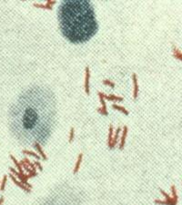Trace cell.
<instances>
[{"mask_svg": "<svg viewBox=\"0 0 182 205\" xmlns=\"http://www.w3.org/2000/svg\"><path fill=\"white\" fill-rule=\"evenodd\" d=\"M57 20L61 34L73 44L88 41L98 30L95 9L90 1H62L57 8Z\"/></svg>", "mask_w": 182, "mask_h": 205, "instance_id": "1", "label": "cell"}, {"mask_svg": "<svg viewBox=\"0 0 182 205\" xmlns=\"http://www.w3.org/2000/svg\"><path fill=\"white\" fill-rule=\"evenodd\" d=\"M89 79H90V70L88 67L85 68V91L88 95L89 94Z\"/></svg>", "mask_w": 182, "mask_h": 205, "instance_id": "2", "label": "cell"}, {"mask_svg": "<svg viewBox=\"0 0 182 205\" xmlns=\"http://www.w3.org/2000/svg\"><path fill=\"white\" fill-rule=\"evenodd\" d=\"M57 2L56 1H47L45 5L43 4H36V3H34V6H36V7H40V8H43V9H48V10H51L52 9V5H55Z\"/></svg>", "mask_w": 182, "mask_h": 205, "instance_id": "3", "label": "cell"}, {"mask_svg": "<svg viewBox=\"0 0 182 205\" xmlns=\"http://www.w3.org/2000/svg\"><path fill=\"white\" fill-rule=\"evenodd\" d=\"M132 79H133V85H134V92H133V97L134 99L138 98L139 95V84H138V78H137V75L134 73L132 75Z\"/></svg>", "mask_w": 182, "mask_h": 205, "instance_id": "4", "label": "cell"}, {"mask_svg": "<svg viewBox=\"0 0 182 205\" xmlns=\"http://www.w3.org/2000/svg\"><path fill=\"white\" fill-rule=\"evenodd\" d=\"M98 95L99 96L100 102H101V104H102V106H103V109H98V110H99L100 112H102L103 114H108V113H107V110H106V103H105V100H104V98H103V93L98 92Z\"/></svg>", "mask_w": 182, "mask_h": 205, "instance_id": "5", "label": "cell"}, {"mask_svg": "<svg viewBox=\"0 0 182 205\" xmlns=\"http://www.w3.org/2000/svg\"><path fill=\"white\" fill-rule=\"evenodd\" d=\"M103 98L104 99H107L108 100H113V101H122L123 100V98L121 97H118V96H115V95H105L103 93Z\"/></svg>", "mask_w": 182, "mask_h": 205, "instance_id": "6", "label": "cell"}, {"mask_svg": "<svg viewBox=\"0 0 182 205\" xmlns=\"http://www.w3.org/2000/svg\"><path fill=\"white\" fill-rule=\"evenodd\" d=\"M174 57H177L179 60H181V52L180 50H178L176 47L174 48Z\"/></svg>", "mask_w": 182, "mask_h": 205, "instance_id": "7", "label": "cell"}, {"mask_svg": "<svg viewBox=\"0 0 182 205\" xmlns=\"http://www.w3.org/2000/svg\"><path fill=\"white\" fill-rule=\"evenodd\" d=\"M113 108L114 109H118V110H120V111H122V112H124L125 114H128V111L123 108V107H120V106H118V105H113Z\"/></svg>", "mask_w": 182, "mask_h": 205, "instance_id": "8", "label": "cell"}, {"mask_svg": "<svg viewBox=\"0 0 182 205\" xmlns=\"http://www.w3.org/2000/svg\"><path fill=\"white\" fill-rule=\"evenodd\" d=\"M103 83L105 84V85H108V86H110L111 88H115V84L113 83V82H111L110 80H108V79H105V80H103Z\"/></svg>", "mask_w": 182, "mask_h": 205, "instance_id": "9", "label": "cell"}, {"mask_svg": "<svg viewBox=\"0 0 182 205\" xmlns=\"http://www.w3.org/2000/svg\"><path fill=\"white\" fill-rule=\"evenodd\" d=\"M126 135H127V128H125V131L123 132V137H122V141H121V149L123 148V145H124V142H125V138H126Z\"/></svg>", "mask_w": 182, "mask_h": 205, "instance_id": "10", "label": "cell"}, {"mask_svg": "<svg viewBox=\"0 0 182 205\" xmlns=\"http://www.w3.org/2000/svg\"><path fill=\"white\" fill-rule=\"evenodd\" d=\"M81 158H82V155H80L79 158H78V161L77 162V166H76V169H75V172H77V170H78V167H79V164H80V162H81Z\"/></svg>", "mask_w": 182, "mask_h": 205, "instance_id": "11", "label": "cell"}, {"mask_svg": "<svg viewBox=\"0 0 182 205\" xmlns=\"http://www.w3.org/2000/svg\"><path fill=\"white\" fill-rule=\"evenodd\" d=\"M73 136H74V130H73V129H71V131H70V141H72V138H73Z\"/></svg>", "mask_w": 182, "mask_h": 205, "instance_id": "12", "label": "cell"}]
</instances>
